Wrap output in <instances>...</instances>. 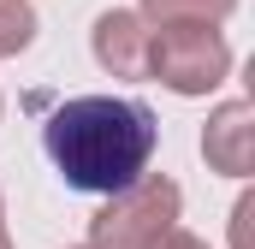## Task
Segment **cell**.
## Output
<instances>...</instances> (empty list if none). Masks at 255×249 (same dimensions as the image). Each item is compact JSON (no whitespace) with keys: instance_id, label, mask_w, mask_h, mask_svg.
I'll list each match as a JSON object with an SVG mask.
<instances>
[{"instance_id":"1","label":"cell","mask_w":255,"mask_h":249,"mask_svg":"<svg viewBox=\"0 0 255 249\" xmlns=\"http://www.w3.org/2000/svg\"><path fill=\"white\" fill-rule=\"evenodd\" d=\"M154 142H160V119L130 95H77L42 124V148L54 172L83 196H113L130 178H142Z\"/></svg>"},{"instance_id":"2","label":"cell","mask_w":255,"mask_h":249,"mask_svg":"<svg viewBox=\"0 0 255 249\" xmlns=\"http://www.w3.org/2000/svg\"><path fill=\"white\" fill-rule=\"evenodd\" d=\"M232 71V42L220 24H160L148 30V77L166 83L172 95H208Z\"/></svg>"},{"instance_id":"3","label":"cell","mask_w":255,"mask_h":249,"mask_svg":"<svg viewBox=\"0 0 255 249\" xmlns=\"http://www.w3.org/2000/svg\"><path fill=\"white\" fill-rule=\"evenodd\" d=\"M178 208H184V190L160 172H142L125 190H113L101 202V214L89 220V244L95 249H148L166 226H178Z\"/></svg>"},{"instance_id":"4","label":"cell","mask_w":255,"mask_h":249,"mask_svg":"<svg viewBox=\"0 0 255 249\" xmlns=\"http://www.w3.org/2000/svg\"><path fill=\"white\" fill-rule=\"evenodd\" d=\"M202 160L226 178L255 172V101H220L202 124Z\"/></svg>"},{"instance_id":"5","label":"cell","mask_w":255,"mask_h":249,"mask_svg":"<svg viewBox=\"0 0 255 249\" xmlns=\"http://www.w3.org/2000/svg\"><path fill=\"white\" fill-rule=\"evenodd\" d=\"M89 48H95V65L107 77H148V18L142 12H101L95 30H89Z\"/></svg>"},{"instance_id":"6","label":"cell","mask_w":255,"mask_h":249,"mask_svg":"<svg viewBox=\"0 0 255 249\" xmlns=\"http://www.w3.org/2000/svg\"><path fill=\"white\" fill-rule=\"evenodd\" d=\"M238 12V0H142V18L148 24H226Z\"/></svg>"},{"instance_id":"7","label":"cell","mask_w":255,"mask_h":249,"mask_svg":"<svg viewBox=\"0 0 255 249\" xmlns=\"http://www.w3.org/2000/svg\"><path fill=\"white\" fill-rule=\"evenodd\" d=\"M36 42V6L30 0H0V60L24 54Z\"/></svg>"},{"instance_id":"8","label":"cell","mask_w":255,"mask_h":249,"mask_svg":"<svg viewBox=\"0 0 255 249\" xmlns=\"http://www.w3.org/2000/svg\"><path fill=\"white\" fill-rule=\"evenodd\" d=\"M250 220H255V196H244L232 208V249H250Z\"/></svg>"},{"instance_id":"9","label":"cell","mask_w":255,"mask_h":249,"mask_svg":"<svg viewBox=\"0 0 255 249\" xmlns=\"http://www.w3.org/2000/svg\"><path fill=\"white\" fill-rule=\"evenodd\" d=\"M148 249H208V244H202L196 232H184V226H166V232H160Z\"/></svg>"},{"instance_id":"10","label":"cell","mask_w":255,"mask_h":249,"mask_svg":"<svg viewBox=\"0 0 255 249\" xmlns=\"http://www.w3.org/2000/svg\"><path fill=\"white\" fill-rule=\"evenodd\" d=\"M0 232H6V202H0Z\"/></svg>"},{"instance_id":"11","label":"cell","mask_w":255,"mask_h":249,"mask_svg":"<svg viewBox=\"0 0 255 249\" xmlns=\"http://www.w3.org/2000/svg\"><path fill=\"white\" fill-rule=\"evenodd\" d=\"M0 249H12V238H6V232H0Z\"/></svg>"},{"instance_id":"12","label":"cell","mask_w":255,"mask_h":249,"mask_svg":"<svg viewBox=\"0 0 255 249\" xmlns=\"http://www.w3.org/2000/svg\"><path fill=\"white\" fill-rule=\"evenodd\" d=\"M83 249H95V244H83Z\"/></svg>"}]
</instances>
